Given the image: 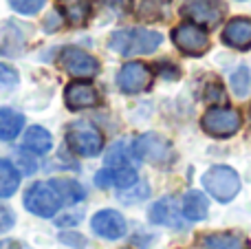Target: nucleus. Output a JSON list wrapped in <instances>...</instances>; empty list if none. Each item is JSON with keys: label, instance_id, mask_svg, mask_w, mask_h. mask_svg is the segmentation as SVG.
Instances as JSON below:
<instances>
[{"label": "nucleus", "instance_id": "obj_1", "mask_svg": "<svg viewBox=\"0 0 251 249\" xmlns=\"http://www.w3.org/2000/svg\"><path fill=\"white\" fill-rule=\"evenodd\" d=\"M161 44V33L150 29H139V26H130V29H119L110 35L108 47L115 53L126 57L132 55H148L154 53Z\"/></svg>", "mask_w": 251, "mask_h": 249}, {"label": "nucleus", "instance_id": "obj_2", "mask_svg": "<svg viewBox=\"0 0 251 249\" xmlns=\"http://www.w3.org/2000/svg\"><path fill=\"white\" fill-rule=\"evenodd\" d=\"M64 201H62L60 192L55 190V185L51 181H40L33 183L25 194V207L35 216L42 219H51L62 210Z\"/></svg>", "mask_w": 251, "mask_h": 249}, {"label": "nucleus", "instance_id": "obj_3", "mask_svg": "<svg viewBox=\"0 0 251 249\" xmlns=\"http://www.w3.org/2000/svg\"><path fill=\"white\" fill-rule=\"evenodd\" d=\"M66 141L71 150L79 157H97L104 148V135L91 122H75L66 130Z\"/></svg>", "mask_w": 251, "mask_h": 249}, {"label": "nucleus", "instance_id": "obj_4", "mask_svg": "<svg viewBox=\"0 0 251 249\" xmlns=\"http://www.w3.org/2000/svg\"><path fill=\"white\" fill-rule=\"evenodd\" d=\"M203 188L216 201L229 203L240 190V176L229 166H214L203 174Z\"/></svg>", "mask_w": 251, "mask_h": 249}, {"label": "nucleus", "instance_id": "obj_5", "mask_svg": "<svg viewBox=\"0 0 251 249\" xmlns=\"http://www.w3.org/2000/svg\"><path fill=\"white\" fill-rule=\"evenodd\" d=\"M201 126L207 132L209 137H218V139H225L231 137L240 130L243 126V117L236 108H227V106H216V108H209L207 113L201 119Z\"/></svg>", "mask_w": 251, "mask_h": 249}, {"label": "nucleus", "instance_id": "obj_6", "mask_svg": "<svg viewBox=\"0 0 251 249\" xmlns=\"http://www.w3.org/2000/svg\"><path fill=\"white\" fill-rule=\"evenodd\" d=\"M134 154L137 159L148 163H154V166H168L174 161V148L165 137L154 135V132H146L141 135L137 141L132 144Z\"/></svg>", "mask_w": 251, "mask_h": 249}, {"label": "nucleus", "instance_id": "obj_7", "mask_svg": "<svg viewBox=\"0 0 251 249\" xmlns=\"http://www.w3.org/2000/svg\"><path fill=\"white\" fill-rule=\"evenodd\" d=\"M172 40L185 55H203L209 49V35L196 22H185L172 29Z\"/></svg>", "mask_w": 251, "mask_h": 249}, {"label": "nucleus", "instance_id": "obj_8", "mask_svg": "<svg viewBox=\"0 0 251 249\" xmlns=\"http://www.w3.org/2000/svg\"><path fill=\"white\" fill-rule=\"evenodd\" d=\"M60 66L71 73L73 77H93V75L100 73V62L86 53L84 49H77V47H66L62 49L60 53Z\"/></svg>", "mask_w": 251, "mask_h": 249}, {"label": "nucleus", "instance_id": "obj_9", "mask_svg": "<svg viewBox=\"0 0 251 249\" xmlns=\"http://www.w3.org/2000/svg\"><path fill=\"white\" fill-rule=\"evenodd\" d=\"M181 13L196 25L216 26L225 16V4L221 0H185Z\"/></svg>", "mask_w": 251, "mask_h": 249}, {"label": "nucleus", "instance_id": "obj_10", "mask_svg": "<svg viewBox=\"0 0 251 249\" xmlns=\"http://www.w3.org/2000/svg\"><path fill=\"white\" fill-rule=\"evenodd\" d=\"M152 84V71L141 62H128L117 73V86L124 93H141Z\"/></svg>", "mask_w": 251, "mask_h": 249}, {"label": "nucleus", "instance_id": "obj_11", "mask_svg": "<svg viewBox=\"0 0 251 249\" xmlns=\"http://www.w3.org/2000/svg\"><path fill=\"white\" fill-rule=\"evenodd\" d=\"M150 221L154 225H165L172 229H185L187 219L183 216V210L178 207V201L174 197H165L156 201L150 207Z\"/></svg>", "mask_w": 251, "mask_h": 249}, {"label": "nucleus", "instance_id": "obj_12", "mask_svg": "<svg viewBox=\"0 0 251 249\" xmlns=\"http://www.w3.org/2000/svg\"><path fill=\"white\" fill-rule=\"evenodd\" d=\"M91 227H93V232H95L97 236L108 238V241H117V238L126 236L128 225H126V219L119 214V212L101 210V212H97V214L93 216Z\"/></svg>", "mask_w": 251, "mask_h": 249}, {"label": "nucleus", "instance_id": "obj_13", "mask_svg": "<svg viewBox=\"0 0 251 249\" xmlns=\"http://www.w3.org/2000/svg\"><path fill=\"white\" fill-rule=\"evenodd\" d=\"M64 101L71 110H82V108H93L100 104V93L95 86L86 82H73L66 86L64 91Z\"/></svg>", "mask_w": 251, "mask_h": 249}, {"label": "nucleus", "instance_id": "obj_14", "mask_svg": "<svg viewBox=\"0 0 251 249\" xmlns=\"http://www.w3.org/2000/svg\"><path fill=\"white\" fill-rule=\"evenodd\" d=\"M223 42L231 49H245L251 47V20L249 18H234L223 29Z\"/></svg>", "mask_w": 251, "mask_h": 249}, {"label": "nucleus", "instance_id": "obj_15", "mask_svg": "<svg viewBox=\"0 0 251 249\" xmlns=\"http://www.w3.org/2000/svg\"><path fill=\"white\" fill-rule=\"evenodd\" d=\"M134 181H137V170L134 168H113V166H106L104 170H100L95 174V185H100V188H110V185H115V188H128V185H132Z\"/></svg>", "mask_w": 251, "mask_h": 249}, {"label": "nucleus", "instance_id": "obj_16", "mask_svg": "<svg viewBox=\"0 0 251 249\" xmlns=\"http://www.w3.org/2000/svg\"><path fill=\"white\" fill-rule=\"evenodd\" d=\"M181 210L187 221H203L209 212V201L201 190H190L181 203Z\"/></svg>", "mask_w": 251, "mask_h": 249}, {"label": "nucleus", "instance_id": "obj_17", "mask_svg": "<svg viewBox=\"0 0 251 249\" xmlns=\"http://www.w3.org/2000/svg\"><path fill=\"white\" fill-rule=\"evenodd\" d=\"M203 247L205 249H251L247 238L234 232H216L203 236Z\"/></svg>", "mask_w": 251, "mask_h": 249}, {"label": "nucleus", "instance_id": "obj_18", "mask_svg": "<svg viewBox=\"0 0 251 249\" xmlns=\"http://www.w3.org/2000/svg\"><path fill=\"white\" fill-rule=\"evenodd\" d=\"M22 146H25V150H31L35 154H44L53 148V137L47 128L31 126L22 137Z\"/></svg>", "mask_w": 251, "mask_h": 249}, {"label": "nucleus", "instance_id": "obj_19", "mask_svg": "<svg viewBox=\"0 0 251 249\" xmlns=\"http://www.w3.org/2000/svg\"><path fill=\"white\" fill-rule=\"evenodd\" d=\"M25 126V115L13 108H0V139L11 141L20 135Z\"/></svg>", "mask_w": 251, "mask_h": 249}, {"label": "nucleus", "instance_id": "obj_20", "mask_svg": "<svg viewBox=\"0 0 251 249\" xmlns=\"http://www.w3.org/2000/svg\"><path fill=\"white\" fill-rule=\"evenodd\" d=\"M60 11L73 26H82L91 16V0H60Z\"/></svg>", "mask_w": 251, "mask_h": 249}, {"label": "nucleus", "instance_id": "obj_21", "mask_svg": "<svg viewBox=\"0 0 251 249\" xmlns=\"http://www.w3.org/2000/svg\"><path fill=\"white\" fill-rule=\"evenodd\" d=\"M134 161H137L134 148L126 141H117L115 146H110L108 154H106V166L113 168H134Z\"/></svg>", "mask_w": 251, "mask_h": 249}, {"label": "nucleus", "instance_id": "obj_22", "mask_svg": "<svg viewBox=\"0 0 251 249\" xmlns=\"http://www.w3.org/2000/svg\"><path fill=\"white\" fill-rule=\"evenodd\" d=\"M20 188V172L13 168L11 161L0 159V199H9Z\"/></svg>", "mask_w": 251, "mask_h": 249}, {"label": "nucleus", "instance_id": "obj_23", "mask_svg": "<svg viewBox=\"0 0 251 249\" xmlns=\"http://www.w3.org/2000/svg\"><path fill=\"white\" fill-rule=\"evenodd\" d=\"M51 183L55 185V190L60 192L64 205H73V203H79L86 199V190L73 179H53Z\"/></svg>", "mask_w": 251, "mask_h": 249}, {"label": "nucleus", "instance_id": "obj_24", "mask_svg": "<svg viewBox=\"0 0 251 249\" xmlns=\"http://www.w3.org/2000/svg\"><path fill=\"white\" fill-rule=\"evenodd\" d=\"M117 197H119V201H124V203L146 201V199L150 197V185L148 183H137V181H134V183L128 185V188H122V192H119Z\"/></svg>", "mask_w": 251, "mask_h": 249}, {"label": "nucleus", "instance_id": "obj_25", "mask_svg": "<svg viewBox=\"0 0 251 249\" xmlns=\"http://www.w3.org/2000/svg\"><path fill=\"white\" fill-rule=\"evenodd\" d=\"M229 84H231V91H234L238 97L247 95L249 88H251V73H249L247 66H240L238 71H234V73H231Z\"/></svg>", "mask_w": 251, "mask_h": 249}, {"label": "nucleus", "instance_id": "obj_26", "mask_svg": "<svg viewBox=\"0 0 251 249\" xmlns=\"http://www.w3.org/2000/svg\"><path fill=\"white\" fill-rule=\"evenodd\" d=\"M168 11V4L161 7V0H143L141 4V16L146 20H161V16H165Z\"/></svg>", "mask_w": 251, "mask_h": 249}, {"label": "nucleus", "instance_id": "obj_27", "mask_svg": "<svg viewBox=\"0 0 251 249\" xmlns=\"http://www.w3.org/2000/svg\"><path fill=\"white\" fill-rule=\"evenodd\" d=\"M9 4H11L18 13L31 16V13H38L40 9L44 7V0H9Z\"/></svg>", "mask_w": 251, "mask_h": 249}, {"label": "nucleus", "instance_id": "obj_28", "mask_svg": "<svg viewBox=\"0 0 251 249\" xmlns=\"http://www.w3.org/2000/svg\"><path fill=\"white\" fill-rule=\"evenodd\" d=\"M18 82H20L18 71L11 69V66H7V64H0V86L11 88V86H16Z\"/></svg>", "mask_w": 251, "mask_h": 249}, {"label": "nucleus", "instance_id": "obj_29", "mask_svg": "<svg viewBox=\"0 0 251 249\" xmlns=\"http://www.w3.org/2000/svg\"><path fill=\"white\" fill-rule=\"evenodd\" d=\"M13 225H16V214H13L9 207H2V205H0V234L9 232Z\"/></svg>", "mask_w": 251, "mask_h": 249}, {"label": "nucleus", "instance_id": "obj_30", "mask_svg": "<svg viewBox=\"0 0 251 249\" xmlns=\"http://www.w3.org/2000/svg\"><path fill=\"white\" fill-rule=\"evenodd\" d=\"M60 241L69 247H75V249H84L86 247V238L82 234H60Z\"/></svg>", "mask_w": 251, "mask_h": 249}, {"label": "nucleus", "instance_id": "obj_31", "mask_svg": "<svg viewBox=\"0 0 251 249\" xmlns=\"http://www.w3.org/2000/svg\"><path fill=\"white\" fill-rule=\"evenodd\" d=\"M0 249H25V247H22L18 241H2L0 243Z\"/></svg>", "mask_w": 251, "mask_h": 249}]
</instances>
